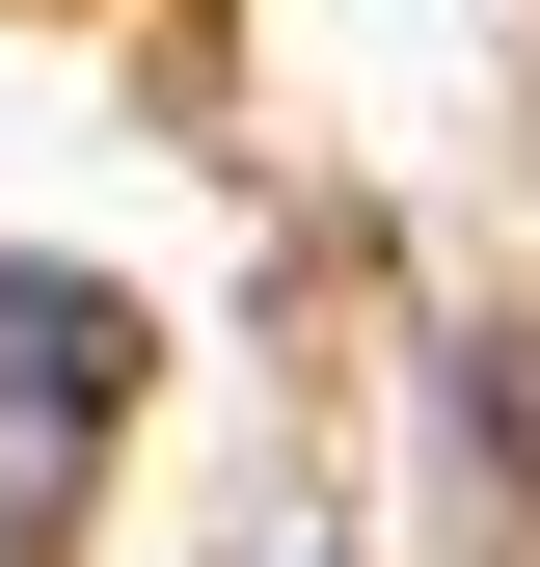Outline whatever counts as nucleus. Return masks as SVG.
I'll list each match as a JSON object with an SVG mask.
<instances>
[{"mask_svg":"<svg viewBox=\"0 0 540 567\" xmlns=\"http://www.w3.org/2000/svg\"><path fill=\"white\" fill-rule=\"evenodd\" d=\"M108 460V298H54V270H0V567L82 514Z\"/></svg>","mask_w":540,"mask_h":567,"instance_id":"f257e3e1","label":"nucleus"}]
</instances>
